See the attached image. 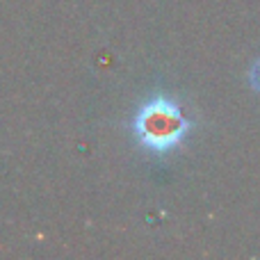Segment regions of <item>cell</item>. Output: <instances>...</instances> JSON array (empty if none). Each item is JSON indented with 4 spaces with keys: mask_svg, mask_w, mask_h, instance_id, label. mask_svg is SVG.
<instances>
[{
    "mask_svg": "<svg viewBox=\"0 0 260 260\" xmlns=\"http://www.w3.org/2000/svg\"><path fill=\"white\" fill-rule=\"evenodd\" d=\"M192 121L180 103L167 94H155L137 110L133 119V133L139 146L151 153H169L187 139Z\"/></svg>",
    "mask_w": 260,
    "mask_h": 260,
    "instance_id": "obj_1",
    "label": "cell"
},
{
    "mask_svg": "<svg viewBox=\"0 0 260 260\" xmlns=\"http://www.w3.org/2000/svg\"><path fill=\"white\" fill-rule=\"evenodd\" d=\"M249 85L260 94V59L253 62V67L249 69Z\"/></svg>",
    "mask_w": 260,
    "mask_h": 260,
    "instance_id": "obj_2",
    "label": "cell"
}]
</instances>
